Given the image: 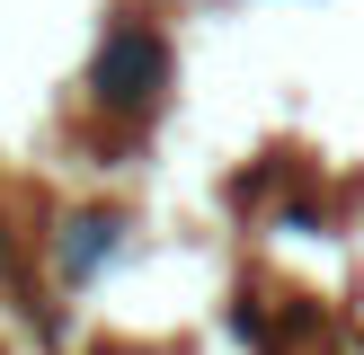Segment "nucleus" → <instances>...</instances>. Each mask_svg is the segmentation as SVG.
Instances as JSON below:
<instances>
[{"instance_id": "obj_1", "label": "nucleus", "mask_w": 364, "mask_h": 355, "mask_svg": "<svg viewBox=\"0 0 364 355\" xmlns=\"http://www.w3.org/2000/svg\"><path fill=\"white\" fill-rule=\"evenodd\" d=\"M98 89L107 98H151L160 89V45L151 36H116V53L98 62Z\"/></svg>"}]
</instances>
